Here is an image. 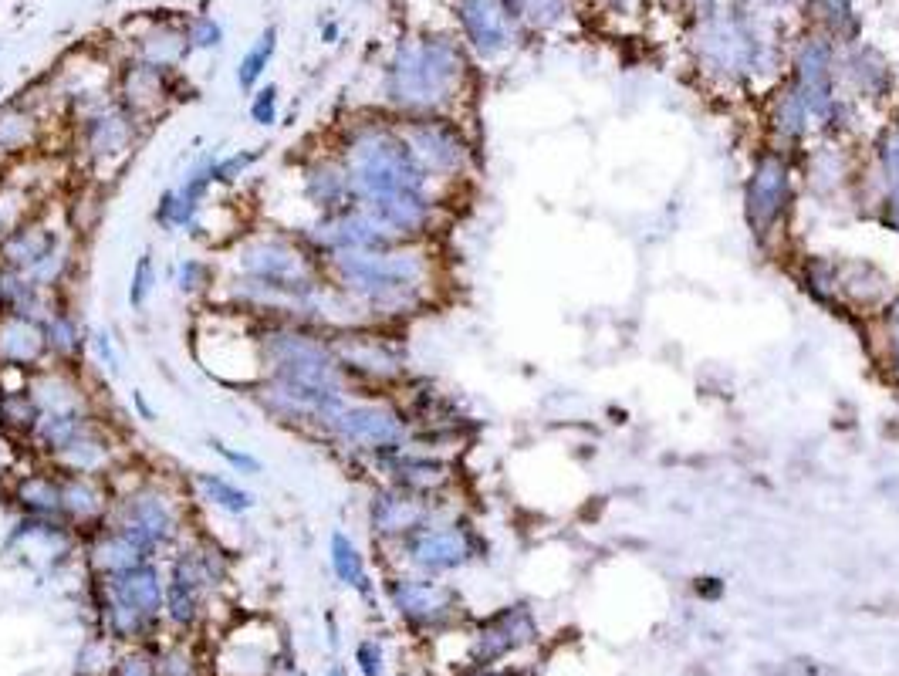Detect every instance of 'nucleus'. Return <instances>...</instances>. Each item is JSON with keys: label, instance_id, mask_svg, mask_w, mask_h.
<instances>
[{"label": "nucleus", "instance_id": "63", "mask_svg": "<svg viewBox=\"0 0 899 676\" xmlns=\"http://www.w3.org/2000/svg\"><path fill=\"white\" fill-rule=\"evenodd\" d=\"M0 315H4V288H0Z\"/></svg>", "mask_w": 899, "mask_h": 676}, {"label": "nucleus", "instance_id": "39", "mask_svg": "<svg viewBox=\"0 0 899 676\" xmlns=\"http://www.w3.org/2000/svg\"><path fill=\"white\" fill-rule=\"evenodd\" d=\"M325 551H328V568H332L335 582L342 585V589L359 595L366 606H376L379 585L369 572V558H366V551L359 548V541H355L345 528H332L328 531Z\"/></svg>", "mask_w": 899, "mask_h": 676}, {"label": "nucleus", "instance_id": "10", "mask_svg": "<svg viewBox=\"0 0 899 676\" xmlns=\"http://www.w3.org/2000/svg\"><path fill=\"white\" fill-rule=\"evenodd\" d=\"M798 193H801L798 156H788L771 146L758 149L751 159V169L744 176L741 203H744V224L764 251H774V247L788 240L791 220H795V207H798Z\"/></svg>", "mask_w": 899, "mask_h": 676}, {"label": "nucleus", "instance_id": "22", "mask_svg": "<svg viewBox=\"0 0 899 676\" xmlns=\"http://www.w3.org/2000/svg\"><path fill=\"white\" fill-rule=\"evenodd\" d=\"M295 190H298L301 207H305V217H315V213H332V210L349 207V203H359L349 166L342 163V156H338L328 142L325 146H318V149H305V153L295 156Z\"/></svg>", "mask_w": 899, "mask_h": 676}, {"label": "nucleus", "instance_id": "60", "mask_svg": "<svg viewBox=\"0 0 899 676\" xmlns=\"http://www.w3.org/2000/svg\"><path fill=\"white\" fill-rule=\"evenodd\" d=\"M338 34H342V24H338V21H322V41L325 44H335Z\"/></svg>", "mask_w": 899, "mask_h": 676}, {"label": "nucleus", "instance_id": "20", "mask_svg": "<svg viewBox=\"0 0 899 676\" xmlns=\"http://www.w3.org/2000/svg\"><path fill=\"white\" fill-rule=\"evenodd\" d=\"M700 58L720 78H751L761 71L764 41L741 14H717L700 31Z\"/></svg>", "mask_w": 899, "mask_h": 676}, {"label": "nucleus", "instance_id": "1", "mask_svg": "<svg viewBox=\"0 0 899 676\" xmlns=\"http://www.w3.org/2000/svg\"><path fill=\"white\" fill-rule=\"evenodd\" d=\"M325 278L352 301L362 325L403 328L443 301L440 244H386L322 261Z\"/></svg>", "mask_w": 899, "mask_h": 676}, {"label": "nucleus", "instance_id": "23", "mask_svg": "<svg viewBox=\"0 0 899 676\" xmlns=\"http://www.w3.org/2000/svg\"><path fill=\"white\" fill-rule=\"evenodd\" d=\"M460 44L477 61H501L521 41V21L507 0H457Z\"/></svg>", "mask_w": 899, "mask_h": 676}, {"label": "nucleus", "instance_id": "7", "mask_svg": "<svg viewBox=\"0 0 899 676\" xmlns=\"http://www.w3.org/2000/svg\"><path fill=\"white\" fill-rule=\"evenodd\" d=\"M261 379H281L325 399H345L355 389L342 376L325 328L305 322H254Z\"/></svg>", "mask_w": 899, "mask_h": 676}, {"label": "nucleus", "instance_id": "46", "mask_svg": "<svg viewBox=\"0 0 899 676\" xmlns=\"http://www.w3.org/2000/svg\"><path fill=\"white\" fill-rule=\"evenodd\" d=\"M267 146H247V149H220L217 163H213V186L217 190H237L257 166L264 163Z\"/></svg>", "mask_w": 899, "mask_h": 676}, {"label": "nucleus", "instance_id": "19", "mask_svg": "<svg viewBox=\"0 0 899 676\" xmlns=\"http://www.w3.org/2000/svg\"><path fill=\"white\" fill-rule=\"evenodd\" d=\"M366 477H372L376 484H389L420 497H443L460 487V470L453 464V457L436 450H423L416 443L372 460Z\"/></svg>", "mask_w": 899, "mask_h": 676}, {"label": "nucleus", "instance_id": "15", "mask_svg": "<svg viewBox=\"0 0 899 676\" xmlns=\"http://www.w3.org/2000/svg\"><path fill=\"white\" fill-rule=\"evenodd\" d=\"M0 555L31 575H58L78 562L82 555V535L61 518H31V514H11Z\"/></svg>", "mask_w": 899, "mask_h": 676}, {"label": "nucleus", "instance_id": "41", "mask_svg": "<svg viewBox=\"0 0 899 676\" xmlns=\"http://www.w3.org/2000/svg\"><path fill=\"white\" fill-rule=\"evenodd\" d=\"M217 595H207L180 578L166 575V599H163V626L173 629L176 636H193L203 626L207 612Z\"/></svg>", "mask_w": 899, "mask_h": 676}, {"label": "nucleus", "instance_id": "55", "mask_svg": "<svg viewBox=\"0 0 899 676\" xmlns=\"http://www.w3.org/2000/svg\"><path fill=\"white\" fill-rule=\"evenodd\" d=\"M186 41L190 51H217L224 44V24L213 14H190L186 17Z\"/></svg>", "mask_w": 899, "mask_h": 676}, {"label": "nucleus", "instance_id": "16", "mask_svg": "<svg viewBox=\"0 0 899 676\" xmlns=\"http://www.w3.org/2000/svg\"><path fill=\"white\" fill-rule=\"evenodd\" d=\"M450 511H464L457 491L443 494V497H420V494H409V491H399V487L376 484V480H372L366 504H362V521H366V531H369L376 551L386 555L389 548H396L399 541L413 535L416 528H423L426 521L440 518V514H450Z\"/></svg>", "mask_w": 899, "mask_h": 676}, {"label": "nucleus", "instance_id": "11", "mask_svg": "<svg viewBox=\"0 0 899 676\" xmlns=\"http://www.w3.org/2000/svg\"><path fill=\"white\" fill-rule=\"evenodd\" d=\"M396 122L430 183L450 203H457L460 193L477 180L480 169V149L467 122L460 115H420V119Z\"/></svg>", "mask_w": 899, "mask_h": 676}, {"label": "nucleus", "instance_id": "56", "mask_svg": "<svg viewBox=\"0 0 899 676\" xmlns=\"http://www.w3.org/2000/svg\"><path fill=\"white\" fill-rule=\"evenodd\" d=\"M352 663H355V670H359V676H386V649H382L376 636H366L355 643Z\"/></svg>", "mask_w": 899, "mask_h": 676}, {"label": "nucleus", "instance_id": "17", "mask_svg": "<svg viewBox=\"0 0 899 676\" xmlns=\"http://www.w3.org/2000/svg\"><path fill=\"white\" fill-rule=\"evenodd\" d=\"M288 230H295L301 237V244H305L318 261H328V257H335V254L403 244V240H396L386 227H382V220L366 207V203H349V207L332 210V213H315V217L298 220V224Z\"/></svg>", "mask_w": 899, "mask_h": 676}, {"label": "nucleus", "instance_id": "52", "mask_svg": "<svg viewBox=\"0 0 899 676\" xmlns=\"http://www.w3.org/2000/svg\"><path fill=\"white\" fill-rule=\"evenodd\" d=\"M207 447L217 453L220 464H224L230 474H240V477H261L264 474V460L247 447H237V443H227L220 437H210Z\"/></svg>", "mask_w": 899, "mask_h": 676}, {"label": "nucleus", "instance_id": "6", "mask_svg": "<svg viewBox=\"0 0 899 676\" xmlns=\"http://www.w3.org/2000/svg\"><path fill=\"white\" fill-rule=\"evenodd\" d=\"M413 443V423L396 393H349L328 416L318 447L366 474L372 460Z\"/></svg>", "mask_w": 899, "mask_h": 676}, {"label": "nucleus", "instance_id": "26", "mask_svg": "<svg viewBox=\"0 0 899 676\" xmlns=\"http://www.w3.org/2000/svg\"><path fill=\"white\" fill-rule=\"evenodd\" d=\"M180 75H166L159 68H149L142 61H122L119 75H115L112 95L119 99L126 109L136 115L146 129H153L163 115H169V109L180 99Z\"/></svg>", "mask_w": 899, "mask_h": 676}, {"label": "nucleus", "instance_id": "4", "mask_svg": "<svg viewBox=\"0 0 899 676\" xmlns=\"http://www.w3.org/2000/svg\"><path fill=\"white\" fill-rule=\"evenodd\" d=\"M112 480V524H119L129 538H136L153 558H163L173 551L186 535L200 528L197 524V501H193L186 477L176 480L163 470L139 467L136 460H126L119 470L109 474Z\"/></svg>", "mask_w": 899, "mask_h": 676}, {"label": "nucleus", "instance_id": "44", "mask_svg": "<svg viewBox=\"0 0 899 676\" xmlns=\"http://www.w3.org/2000/svg\"><path fill=\"white\" fill-rule=\"evenodd\" d=\"M842 78H849L852 92L862 95V99H886L889 88H893V75H889V65L876 51L862 48L849 58V68H842Z\"/></svg>", "mask_w": 899, "mask_h": 676}, {"label": "nucleus", "instance_id": "36", "mask_svg": "<svg viewBox=\"0 0 899 676\" xmlns=\"http://www.w3.org/2000/svg\"><path fill=\"white\" fill-rule=\"evenodd\" d=\"M38 423H41V409L28 389V376H21V372H0V440L28 453Z\"/></svg>", "mask_w": 899, "mask_h": 676}, {"label": "nucleus", "instance_id": "31", "mask_svg": "<svg viewBox=\"0 0 899 676\" xmlns=\"http://www.w3.org/2000/svg\"><path fill=\"white\" fill-rule=\"evenodd\" d=\"M149 551L139 545L136 538H129L119 524H102V528L82 535V555L78 562L85 568V578H102L126 572V568H136L142 562H149Z\"/></svg>", "mask_w": 899, "mask_h": 676}, {"label": "nucleus", "instance_id": "2", "mask_svg": "<svg viewBox=\"0 0 899 676\" xmlns=\"http://www.w3.org/2000/svg\"><path fill=\"white\" fill-rule=\"evenodd\" d=\"M379 95L393 119L460 115L470 99L467 48L450 34H406L382 65Z\"/></svg>", "mask_w": 899, "mask_h": 676}, {"label": "nucleus", "instance_id": "57", "mask_svg": "<svg viewBox=\"0 0 899 676\" xmlns=\"http://www.w3.org/2000/svg\"><path fill=\"white\" fill-rule=\"evenodd\" d=\"M267 676H301V666H298L295 653H291L288 646L274 649L271 666H267Z\"/></svg>", "mask_w": 899, "mask_h": 676}, {"label": "nucleus", "instance_id": "34", "mask_svg": "<svg viewBox=\"0 0 899 676\" xmlns=\"http://www.w3.org/2000/svg\"><path fill=\"white\" fill-rule=\"evenodd\" d=\"M764 126H768V146L781 149V153H788V156H801L815 136L812 112H808V105L801 102V95L795 92L791 82L768 102Z\"/></svg>", "mask_w": 899, "mask_h": 676}, {"label": "nucleus", "instance_id": "54", "mask_svg": "<svg viewBox=\"0 0 899 676\" xmlns=\"http://www.w3.org/2000/svg\"><path fill=\"white\" fill-rule=\"evenodd\" d=\"M247 119L254 122L257 129H274L281 119V88L274 82L261 85L257 92H251V102H247Z\"/></svg>", "mask_w": 899, "mask_h": 676}, {"label": "nucleus", "instance_id": "49", "mask_svg": "<svg viewBox=\"0 0 899 676\" xmlns=\"http://www.w3.org/2000/svg\"><path fill=\"white\" fill-rule=\"evenodd\" d=\"M507 7L521 21V28H534V31L558 28L568 14V0H507Z\"/></svg>", "mask_w": 899, "mask_h": 676}, {"label": "nucleus", "instance_id": "29", "mask_svg": "<svg viewBox=\"0 0 899 676\" xmlns=\"http://www.w3.org/2000/svg\"><path fill=\"white\" fill-rule=\"evenodd\" d=\"M4 504L11 514H31V518H61V470L44 460L14 470L4 484Z\"/></svg>", "mask_w": 899, "mask_h": 676}, {"label": "nucleus", "instance_id": "38", "mask_svg": "<svg viewBox=\"0 0 899 676\" xmlns=\"http://www.w3.org/2000/svg\"><path fill=\"white\" fill-rule=\"evenodd\" d=\"M872 186L869 203L876 207L879 220L899 234V126H889L872 149Z\"/></svg>", "mask_w": 899, "mask_h": 676}, {"label": "nucleus", "instance_id": "64", "mask_svg": "<svg viewBox=\"0 0 899 676\" xmlns=\"http://www.w3.org/2000/svg\"><path fill=\"white\" fill-rule=\"evenodd\" d=\"M0 92H4V85H0Z\"/></svg>", "mask_w": 899, "mask_h": 676}, {"label": "nucleus", "instance_id": "45", "mask_svg": "<svg viewBox=\"0 0 899 676\" xmlns=\"http://www.w3.org/2000/svg\"><path fill=\"white\" fill-rule=\"evenodd\" d=\"M274 55H278V28L271 24V28H264L261 34H257V41L237 61L234 82H237L240 92L251 95V92H257V88L264 85L267 65L274 61Z\"/></svg>", "mask_w": 899, "mask_h": 676}, {"label": "nucleus", "instance_id": "50", "mask_svg": "<svg viewBox=\"0 0 899 676\" xmlns=\"http://www.w3.org/2000/svg\"><path fill=\"white\" fill-rule=\"evenodd\" d=\"M156 666L159 676H200L203 663L193 653V646L186 643V636L173 639V643H156Z\"/></svg>", "mask_w": 899, "mask_h": 676}, {"label": "nucleus", "instance_id": "28", "mask_svg": "<svg viewBox=\"0 0 899 676\" xmlns=\"http://www.w3.org/2000/svg\"><path fill=\"white\" fill-rule=\"evenodd\" d=\"M48 132L51 112L31 92H21L17 99H4L0 102V166L38 156L44 142H48Z\"/></svg>", "mask_w": 899, "mask_h": 676}, {"label": "nucleus", "instance_id": "40", "mask_svg": "<svg viewBox=\"0 0 899 676\" xmlns=\"http://www.w3.org/2000/svg\"><path fill=\"white\" fill-rule=\"evenodd\" d=\"M186 487H190L193 501L210 507V511L224 514V518H247L257 507V494L251 487H244L240 480L220 474V470H193L186 474Z\"/></svg>", "mask_w": 899, "mask_h": 676}, {"label": "nucleus", "instance_id": "32", "mask_svg": "<svg viewBox=\"0 0 899 676\" xmlns=\"http://www.w3.org/2000/svg\"><path fill=\"white\" fill-rule=\"evenodd\" d=\"M798 169H801V190L812 193L822 203L845 197L859 176V169L849 163V153L842 146H835V142L808 146L798 156Z\"/></svg>", "mask_w": 899, "mask_h": 676}, {"label": "nucleus", "instance_id": "61", "mask_svg": "<svg viewBox=\"0 0 899 676\" xmlns=\"http://www.w3.org/2000/svg\"><path fill=\"white\" fill-rule=\"evenodd\" d=\"M325 626H328V646L335 649V646H338V626H335V616H332V612H328V616H325Z\"/></svg>", "mask_w": 899, "mask_h": 676}, {"label": "nucleus", "instance_id": "33", "mask_svg": "<svg viewBox=\"0 0 899 676\" xmlns=\"http://www.w3.org/2000/svg\"><path fill=\"white\" fill-rule=\"evenodd\" d=\"M190 41H186V24L173 17H153L132 34V61H142L149 68H159L166 75H180L186 58H190Z\"/></svg>", "mask_w": 899, "mask_h": 676}, {"label": "nucleus", "instance_id": "48", "mask_svg": "<svg viewBox=\"0 0 899 676\" xmlns=\"http://www.w3.org/2000/svg\"><path fill=\"white\" fill-rule=\"evenodd\" d=\"M115 656H119V646L109 636L102 633L88 636L75 653V676H109L115 666Z\"/></svg>", "mask_w": 899, "mask_h": 676}, {"label": "nucleus", "instance_id": "47", "mask_svg": "<svg viewBox=\"0 0 899 676\" xmlns=\"http://www.w3.org/2000/svg\"><path fill=\"white\" fill-rule=\"evenodd\" d=\"M156 288H159V261H156V254L146 247V251L132 261V271H129V284H126L129 311L142 315V311L149 308V301H153Z\"/></svg>", "mask_w": 899, "mask_h": 676}, {"label": "nucleus", "instance_id": "37", "mask_svg": "<svg viewBox=\"0 0 899 676\" xmlns=\"http://www.w3.org/2000/svg\"><path fill=\"white\" fill-rule=\"evenodd\" d=\"M48 362L51 355L41 322L21 315H0V372L31 376L34 369L48 366Z\"/></svg>", "mask_w": 899, "mask_h": 676}, {"label": "nucleus", "instance_id": "14", "mask_svg": "<svg viewBox=\"0 0 899 676\" xmlns=\"http://www.w3.org/2000/svg\"><path fill=\"white\" fill-rule=\"evenodd\" d=\"M791 85L801 95L815 119V132L839 139L852 126V105L839 95V68H835V48L829 38H808L795 55Z\"/></svg>", "mask_w": 899, "mask_h": 676}, {"label": "nucleus", "instance_id": "13", "mask_svg": "<svg viewBox=\"0 0 899 676\" xmlns=\"http://www.w3.org/2000/svg\"><path fill=\"white\" fill-rule=\"evenodd\" d=\"M379 592L389 602V609L396 612V619L420 636L447 633L464 619V599H460L457 585H450L447 578L389 568L379 582Z\"/></svg>", "mask_w": 899, "mask_h": 676}, {"label": "nucleus", "instance_id": "5", "mask_svg": "<svg viewBox=\"0 0 899 676\" xmlns=\"http://www.w3.org/2000/svg\"><path fill=\"white\" fill-rule=\"evenodd\" d=\"M149 132L153 129L142 126L136 115L115 99L112 88L78 95L68 102V149L85 180L99 190L119 180Z\"/></svg>", "mask_w": 899, "mask_h": 676}, {"label": "nucleus", "instance_id": "8", "mask_svg": "<svg viewBox=\"0 0 899 676\" xmlns=\"http://www.w3.org/2000/svg\"><path fill=\"white\" fill-rule=\"evenodd\" d=\"M217 261L220 271L227 274H244V278H257L291 291H315L328 281L322 261L301 244L295 230L281 224L247 227L224 251H217Z\"/></svg>", "mask_w": 899, "mask_h": 676}, {"label": "nucleus", "instance_id": "9", "mask_svg": "<svg viewBox=\"0 0 899 676\" xmlns=\"http://www.w3.org/2000/svg\"><path fill=\"white\" fill-rule=\"evenodd\" d=\"M487 551H491V545H487L484 531L477 528V521L470 518L464 507V511H450L426 521L423 528H416L396 548H389L382 555V562L389 568H399V572L450 578L457 572H467L470 565L484 562Z\"/></svg>", "mask_w": 899, "mask_h": 676}, {"label": "nucleus", "instance_id": "35", "mask_svg": "<svg viewBox=\"0 0 899 676\" xmlns=\"http://www.w3.org/2000/svg\"><path fill=\"white\" fill-rule=\"evenodd\" d=\"M44 328V342H48L51 362H61V366H82L88 355V322L78 311V305L71 301V295H55V305H51L48 315L41 318Z\"/></svg>", "mask_w": 899, "mask_h": 676}, {"label": "nucleus", "instance_id": "18", "mask_svg": "<svg viewBox=\"0 0 899 676\" xmlns=\"http://www.w3.org/2000/svg\"><path fill=\"white\" fill-rule=\"evenodd\" d=\"M217 156H220V146L200 149V153L186 163L180 180L173 186H166V190L156 197L149 217H153V227L159 234L190 237L193 230H197L200 217L207 213L213 193H217V186H213V163H217Z\"/></svg>", "mask_w": 899, "mask_h": 676}, {"label": "nucleus", "instance_id": "62", "mask_svg": "<svg viewBox=\"0 0 899 676\" xmlns=\"http://www.w3.org/2000/svg\"><path fill=\"white\" fill-rule=\"evenodd\" d=\"M322 676H349V670H345V663H332Z\"/></svg>", "mask_w": 899, "mask_h": 676}, {"label": "nucleus", "instance_id": "53", "mask_svg": "<svg viewBox=\"0 0 899 676\" xmlns=\"http://www.w3.org/2000/svg\"><path fill=\"white\" fill-rule=\"evenodd\" d=\"M109 676H159L156 643L119 646V656H115V666H112Z\"/></svg>", "mask_w": 899, "mask_h": 676}, {"label": "nucleus", "instance_id": "59", "mask_svg": "<svg viewBox=\"0 0 899 676\" xmlns=\"http://www.w3.org/2000/svg\"><path fill=\"white\" fill-rule=\"evenodd\" d=\"M457 676H521V673L511 670V666H474L470 663L467 670H460Z\"/></svg>", "mask_w": 899, "mask_h": 676}, {"label": "nucleus", "instance_id": "30", "mask_svg": "<svg viewBox=\"0 0 899 676\" xmlns=\"http://www.w3.org/2000/svg\"><path fill=\"white\" fill-rule=\"evenodd\" d=\"M112 480L88 474H61V521H68L78 535L102 528L112 518Z\"/></svg>", "mask_w": 899, "mask_h": 676}, {"label": "nucleus", "instance_id": "24", "mask_svg": "<svg viewBox=\"0 0 899 676\" xmlns=\"http://www.w3.org/2000/svg\"><path fill=\"white\" fill-rule=\"evenodd\" d=\"M71 234L75 230H71L68 217H51V203H41L0 234V268L34 274L44 264V257L55 254Z\"/></svg>", "mask_w": 899, "mask_h": 676}, {"label": "nucleus", "instance_id": "43", "mask_svg": "<svg viewBox=\"0 0 899 676\" xmlns=\"http://www.w3.org/2000/svg\"><path fill=\"white\" fill-rule=\"evenodd\" d=\"M0 288H4V315H21L41 322L51 305H55V295H48L31 274L0 268Z\"/></svg>", "mask_w": 899, "mask_h": 676}, {"label": "nucleus", "instance_id": "21", "mask_svg": "<svg viewBox=\"0 0 899 676\" xmlns=\"http://www.w3.org/2000/svg\"><path fill=\"white\" fill-rule=\"evenodd\" d=\"M132 453L122 443L119 430L105 413L85 416L75 430L68 433V440L51 453V464L61 474H88V477H109L112 470H119Z\"/></svg>", "mask_w": 899, "mask_h": 676}, {"label": "nucleus", "instance_id": "27", "mask_svg": "<svg viewBox=\"0 0 899 676\" xmlns=\"http://www.w3.org/2000/svg\"><path fill=\"white\" fill-rule=\"evenodd\" d=\"M28 389H31V396L41 413H55V416L105 413L99 396H95V386L85 376V366L48 362V366L34 369L28 376Z\"/></svg>", "mask_w": 899, "mask_h": 676}, {"label": "nucleus", "instance_id": "58", "mask_svg": "<svg viewBox=\"0 0 899 676\" xmlns=\"http://www.w3.org/2000/svg\"><path fill=\"white\" fill-rule=\"evenodd\" d=\"M129 406H132V413H136V420H142V423H156V420H159V409H156L153 403H149L142 389H132Z\"/></svg>", "mask_w": 899, "mask_h": 676}, {"label": "nucleus", "instance_id": "51", "mask_svg": "<svg viewBox=\"0 0 899 676\" xmlns=\"http://www.w3.org/2000/svg\"><path fill=\"white\" fill-rule=\"evenodd\" d=\"M88 355L95 359L102 376L119 379L122 376V352H119V338L112 335V328H92L88 332Z\"/></svg>", "mask_w": 899, "mask_h": 676}, {"label": "nucleus", "instance_id": "42", "mask_svg": "<svg viewBox=\"0 0 899 676\" xmlns=\"http://www.w3.org/2000/svg\"><path fill=\"white\" fill-rule=\"evenodd\" d=\"M220 274L224 271H220L217 257L186 254L169 264V284H173V291L180 298L193 301V305H210L213 291L220 284Z\"/></svg>", "mask_w": 899, "mask_h": 676}, {"label": "nucleus", "instance_id": "12", "mask_svg": "<svg viewBox=\"0 0 899 676\" xmlns=\"http://www.w3.org/2000/svg\"><path fill=\"white\" fill-rule=\"evenodd\" d=\"M332 335L338 369L355 393H399L413 379L403 328L349 325Z\"/></svg>", "mask_w": 899, "mask_h": 676}, {"label": "nucleus", "instance_id": "25", "mask_svg": "<svg viewBox=\"0 0 899 676\" xmlns=\"http://www.w3.org/2000/svg\"><path fill=\"white\" fill-rule=\"evenodd\" d=\"M534 643H538V619L524 602H511L477 622L467 653L474 666H497Z\"/></svg>", "mask_w": 899, "mask_h": 676}, {"label": "nucleus", "instance_id": "3", "mask_svg": "<svg viewBox=\"0 0 899 676\" xmlns=\"http://www.w3.org/2000/svg\"><path fill=\"white\" fill-rule=\"evenodd\" d=\"M328 146L349 166L359 203H379L399 193H440L416 163L399 122L386 112L342 119L328 136Z\"/></svg>", "mask_w": 899, "mask_h": 676}]
</instances>
